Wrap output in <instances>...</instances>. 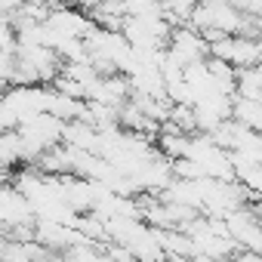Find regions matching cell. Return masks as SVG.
<instances>
[{"label": "cell", "mask_w": 262, "mask_h": 262, "mask_svg": "<svg viewBox=\"0 0 262 262\" xmlns=\"http://www.w3.org/2000/svg\"><path fill=\"white\" fill-rule=\"evenodd\" d=\"M47 25H50L53 31H59L62 37H80V40L96 28V22H93L86 13H80V10H74V7H65V4H56V7L50 10Z\"/></svg>", "instance_id": "obj_5"}, {"label": "cell", "mask_w": 262, "mask_h": 262, "mask_svg": "<svg viewBox=\"0 0 262 262\" xmlns=\"http://www.w3.org/2000/svg\"><path fill=\"white\" fill-rule=\"evenodd\" d=\"M234 96L262 102V62L253 65V68H241L237 71V90H234Z\"/></svg>", "instance_id": "obj_7"}, {"label": "cell", "mask_w": 262, "mask_h": 262, "mask_svg": "<svg viewBox=\"0 0 262 262\" xmlns=\"http://www.w3.org/2000/svg\"><path fill=\"white\" fill-rule=\"evenodd\" d=\"M50 93H53V86H40V83L37 86H7L0 105L16 117V123H25L34 114H47Z\"/></svg>", "instance_id": "obj_1"}, {"label": "cell", "mask_w": 262, "mask_h": 262, "mask_svg": "<svg viewBox=\"0 0 262 262\" xmlns=\"http://www.w3.org/2000/svg\"><path fill=\"white\" fill-rule=\"evenodd\" d=\"M16 164H22V142L13 133H0V167L4 170H13Z\"/></svg>", "instance_id": "obj_9"}, {"label": "cell", "mask_w": 262, "mask_h": 262, "mask_svg": "<svg viewBox=\"0 0 262 262\" xmlns=\"http://www.w3.org/2000/svg\"><path fill=\"white\" fill-rule=\"evenodd\" d=\"M231 241L241 247V253H262V222L247 210V204L225 216Z\"/></svg>", "instance_id": "obj_4"}, {"label": "cell", "mask_w": 262, "mask_h": 262, "mask_svg": "<svg viewBox=\"0 0 262 262\" xmlns=\"http://www.w3.org/2000/svg\"><path fill=\"white\" fill-rule=\"evenodd\" d=\"M210 56L213 59H222L228 62L231 68H253L262 62V53H259V43L253 37H244V34H228L216 43H210Z\"/></svg>", "instance_id": "obj_3"}, {"label": "cell", "mask_w": 262, "mask_h": 262, "mask_svg": "<svg viewBox=\"0 0 262 262\" xmlns=\"http://www.w3.org/2000/svg\"><path fill=\"white\" fill-rule=\"evenodd\" d=\"M158 151L167 161H179L188 155V136L185 133H158Z\"/></svg>", "instance_id": "obj_8"}, {"label": "cell", "mask_w": 262, "mask_h": 262, "mask_svg": "<svg viewBox=\"0 0 262 262\" xmlns=\"http://www.w3.org/2000/svg\"><path fill=\"white\" fill-rule=\"evenodd\" d=\"M16 28L7 16H0V50H7V53H16Z\"/></svg>", "instance_id": "obj_10"}, {"label": "cell", "mask_w": 262, "mask_h": 262, "mask_svg": "<svg viewBox=\"0 0 262 262\" xmlns=\"http://www.w3.org/2000/svg\"><path fill=\"white\" fill-rule=\"evenodd\" d=\"M47 114L59 117L62 123L83 120V117H86V102H83V99H74V96H65V93H59V90H53V93H50V108H47Z\"/></svg>", "instance_id": "obj_6"}, {"label": "cell", "mask_w": 262, "mask_h": 262, "mask_svg": "<svg viewBox=\"0 0 262 262\" xmlns=\"http://www.w3.org/2000/svg\"><path fill=\"white\" fill-rule=\"evenodd\" d=\"M167 56H170L179 68H188V65L207 62V59H210V47H207L204 34L194 31L191 25H176V28L170 31V40H167Z\"/></svg>", "instance_id": "obj_2"}]
</instances>
